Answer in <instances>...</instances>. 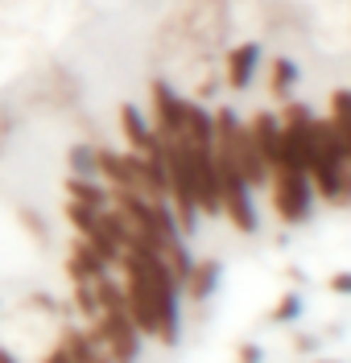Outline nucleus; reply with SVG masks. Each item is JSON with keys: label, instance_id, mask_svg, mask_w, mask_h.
Returning <instances> with one entry per match:
<instances>
[{"label": "nucleus", "instance_id": "nucleus-8", "mask_svg": "<svg viewBox=\"0 0 351 363\" xmlns=\"http://www.w3.org/2000/svg\"><path fill=\"white\" fill-rule=\"evenodd\" d=\"M13 133H17V112L0 99V153L9 149V140H13Z\"/></svg>", "mask_w": 351, "mask_h": 363}, {"label": "nucleus", "instance_id": "nucleus-1", "mask_svg": "<svg viewBox=\"0 0 351 363\" xmlns=\"http://www.w3.org/2000/svg\"><path fill=\"white\" fill-rule=\"evenodd\" d=\"M116 277H120V289H124V301H128V314L137 322L140 339L174 347L178 342V326H182V285L169 272V264L157 252L124 248Z\"/></svg>", "mask_w": 351, "mask_h": 363}, {"label": "nucleus", "instance_id": "nucleus-6", "mask_svg": "<svg viewBox=\"0 0 351 363\" xmlns=\"http://www.w3.org/2000/svg\"><path fill=\"white\" fill-rule=\"evenodd\" d=\"M327 124L335 128V136H339V145H343V153H347V161H351V87H339L330 95Z\"/></svg>", "mask_w": 351, "mask_h": 363}, {"label": "nucleus", "instance_id": "nucleus-4", "mask_svg": "<svg viewBox=\"0 0 351 363\" xmlns=\"http://www.w3.org/2000/svg\"><path fill=\"white\" fill-rule=\"evenodd\" d=\"M260 58H264L260 42H240V45H232V50L223 54V83H228L232 91L252 87V79H257V70H260Z\"/></svg>", "mask_w": 351, "mask_h": 363}, {"label": "nucleus", "instance_id": "nucleus-5", "mask_svg": "<svg viewBox=\"0 0 351 363\" xmlns=\"http://www.w3.org/2000/svg\"><path fill=\"white\" fill-rule=\"evenodd\" d=\"M215 281H219V264H215V260H190L186 277H182V297L207 301V297L215 294Z\"/></svg>", "mask_w": 351, "mask_h": 363}, {"label": "nucleus", "instance_id": "nucleus-7", "mask_svg": "<svg viewBox=\"0 0 351 363\" xmlns=\"http://www.w3.org/2000/svg\"><path fill=\"white\" fill-rule=\"evenodd\" d=\"M294 83H298V67H294L289 58H273V62H269V91H273L277 99H285V95L294 91Z\"/></svg>", "mask_w": 351, "mask_h": 363}, {"label": "nucleus", "instance_id": "nucleus-10", "mask_svg": "<svg viewBox=\"0 0 351 363\" xmlns=\"http://www.w3.org/2000/svg\"><path fill=\"white\" fill-rule=\"evenodd\" d=\"M330 289L335 294H351V272H335L330 277Z\"/></svg>", "mask_w": 351, "mask_h": 363}, {"label": "nucleus", "instance_id": "nucleus-2", "mask_svg": "<svg viewBox=\"0 0 351 363\" xmlns=\"http://www.w3.org/2000/svg\"><path fill=\"white\" fill-rule=\"evenodd\" d=\"M264 190H269V203H273L281 223H306L310 219L314 190H310L306 169H298V165H277V169H269V186Z\"/></svg>", "mask_w": 351, "mask_h": 363}, {"label": "nucleus", "instance_id": "nucleus-11", "mask_svg": "<svg viewBox=\"0 0 351 363\" xmlns=\"http://www.w3.org/2000/svg\"><path fill=\"white\" fill-rule=\"evenodd\" d=\"M240 363H257V351H252V342H248V351L240 355Z\"/></svg>", "mask_w": 351, "mask_h": 363}, {"label": "nucleus", "instance_id": "nucleus-9", "mask_svg": "<svg viewBox=\"0 0 351 363\" xmlns=\"http://www.w3.org/2000/svg\"><path fill=\"white\" fill-rule=\"evenodd\" d=\"M298 310H302V297H298V294H285V297H281V306H277V314H273V318H277V322H289V318L298 314Z\"/></svg>", "mask_w": 351, "mask_h": 363}, {"label": "nucleus", "instance_id": "nucleus-3", "mask_svg": "<svg viewBox=\"0 0 351 363\" xmlns=\"http://www.w3.org/2000/svg\"><path fill=\"white\" fill-rule=\"evenodd\" d=\"M120 133H124V149L128 153H137V157H162V140H157L149 116L140 112V108H133V104L120 108Z\"/></svg>", "mask_w": 351, "mask_h": 363}]
</instances>
